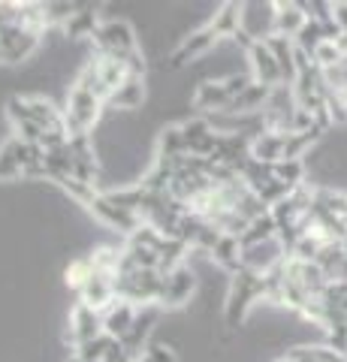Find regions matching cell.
Segmentation results:
<instances>
[{"label":"cell","instance_id":"cell-11","mask_svg":"<svg viewBox=\"0 0 347 362\" xmlns=\"http://www.w3.org/2000/svg\"><path fill=\"white\" fill-rule=\"evenodd\" d=\"M158 311H160L158 305H145V308H139L130 332L121 338V344H124V350L133 359H139L145 354V347L151 344V332H154V326H158Z\"/></svg>","mask_w":347,"mask_h":362},{"label":"cell","instance_id":"cell-29","mask_svg":"<svg viewBox=\"0 0 347 362\" xmlns=\"http://www.w3.org/2000/svg\"><path fill=\"white\" fill-rule=\"evenodd\" d=\"M70 362H79V359H76V356H73V359H70Z\"/></svg>","mask_w":347,"mask_h":362},{"label":"cell","instance_id":"cell-27","mask_svg":"<svg viewBox=\"0 0 347 362\" xmlns=\"http://www.w3.org/2000/svg\"><path fill=\"white\" fill-rule=\"evenodd\" d=\"M332 21H335V28H339L341 33H347V0L332 4Z\"/></svg>","mask_w":347,"mask_h":362},{"label":"cell","instance_id":"cell-21","mask_svg":"<svg viewBox=\"0 0 347 362\" xmlns=\"http://www.w3.org/2000/svg\"><path fill=\"white\" fill-rule=\"evenodd\" d=\"M97 28H100L97 9L94 6H79V9H76V16L66 21V28L61 33L66 40H94Z\"/></svg>","mask_w":347,"mask_h":362},{"label":"cell","instance_id":"cell-5","mask_svg":"<svg viewBox=\"0 0 347 362\" xmlns=\"http://www.w3.org/2000/svg\"><path fill=\"white\" fill-rule=\"evenodd\" d=\"M42 37H46V33L30 30L25 25L0 30V64H25V61H30L33 54H37V49L42 45Z\"/></svg>","mask_w":347,"mask_h":362},{"label":"cell","instance_id":"cell-14","mask_svg":"<svg viewBox=\"0 0 347 362\" xmlns=\"http://www.w3.org/2000/svg\"><path fill=\"white\" fill-rule=\"evenodd\" d=\"M115 299H118V293H115V275H106V272H94L91 269V278H88L85 287L79 290V302H85L88 308H94V311L103 314Z\"/></svg>","mask_w":347,"mask_h":362},{"label":"cell","instance_id":"cell-19","mask_svg":"<svg viewBox=\"0 0 347 362\" xmlns=\"http://www.w3.org/2000/svg\"><path fill=\"white\" fill-rule=\"evenodd\" d=\"M242 254H245V247H242V242L236 239V235H220V239L215 242V247L208 251V259L215 266H220L223 272L236 275V272L242 269Z\"/></svg>","mask_w":347,"mask_h":362},{"label":"cell","instance_id":"cell-2","mask_svg":"<svg viewBox=\"0 0 347 362\" xmlns=\"http://www.w3.org/2000/svg\"><path fill=\"white\" fill-rule=\"evenodd\" d=\"M106 112V100L97 97L91 88L82 85L79 78H73L70 90H66L64 103V124L70 136H94V127L100 124Z\"/></svg>","mask_w":347,"mask_h":362},{"label":"cell","instance_id":"cell-17","mask_svg":"<svg viewBox=\"0 0 347 362\" xmlns=\"http://www.w3.org/2000/svg\"><path fill=\"white\" fill-rule=\"evenodd\" d=\"M206 25L215 30L220 40H233L242 30V4H236V0L220 4L215 13H211V18L206 21Z\"/></svg>","mask_w":347,"mask_h":362},{"label":"cell","instance_id":"cell-9","mask_svg":"<svg viewBox=\"0 0 347 362\" xmlns=\"http://www.w3.org/2000/svg\"><path fill=\"white\" fill-rule=\"evenodd\" d=\"M218 33L211 30L208 25H203V28H196V30H190L187 37H182V42L172 49V54H170V64L172 66H187V64H196L199 58H206V54L215 49L218 45Z\"/></svg>","mask_w":347,"mask_h":362},{"label":"cell","instance_id":"cell-8","mask_svg":"<svg viewBox=\"0 0 347 362\" xmlns=\"http://www.w3.org/2000/svg\"><path fill=\"white\" fill-rule=\"evenodd\" d=\"M103 335V314L88 308L85 302L76 299V305L70 308V326H66V338H70V344L79 350L85 347L88 341H94V338Z\"/></svg>","mask_w":347,"mask_h":362},{"label":"cell","instance_id":"cell-25","mask_svg":"<svg viewBox=\"0 0 347 362\" xmlns=\"http://www.w3.org/2000/svg\"><path fill=\"white\" fill-rule=\"evenodd\" d=\"M136 362H178V356H175V350H172L170 344L151 341L148 347H145V354H142Z\"/></svg>","mask_w":347,"mask_h":362},{"label":"cell","instance_id":"cell-7","mask_svg":"<svg viewBox=\"0 0 347 362\" xmlns=\"http://www.w3.org/2000/svg\"><path fill=\"white\" fill-rule=\"evenodd\" d=\"M194 293H196V272L190 269V263H182L178 269L163 275V290H160L158 308H166V311L182 308V305L190 302Z\"/></svg>","mask_w":347,"mask_h":362},{"label":"cell","instance_id":"cell-12","mask_svg":"<svg viewBox=\"0 0 347 362\" xmlns=\"http://www.w3.org/2000/svg\"><path fill=\"white\" fill-rule=\"evenodd\" d=\"M242 30L257 42L275 37V4H242Z\"/></svg>","mask_w":347,"mask_h":362},{"label":"cell","instance_id":"cell-28","mask_svg":"<svg viewBox=\"0 0 347 362\" xmlns=\"http://www.w3.org/2000/svg\"><path fill=\"white\" fill-rule=\"evenodd\" d=\"M332 42H335V49H339V52L344 54V58H347V33H341V30H339V37H335Z\"/></svg>","mask_w":347,"mask_h":362},{"label":"cell","instance_id":"cell-4","mask_svg":"<svg viewBox=\"0 0 347 362\" xmlns=\"http://www.w3.org/2000/svg\"><path fill=\"white\" fill-rule=\"evenodd\" d=\"M251 82H254L251 73H230L223 78H206L194 90V109L206 112V115H220Z\"/></svg>","mask_w":347,"mask_h":362},{"label":"cell","instance_id":"cell-18","mask_svg":"<svg viewBox=\"0 0 347 362\" xmlns=\"http://www.w3.org/2000/svg\"><path fill=\"white\" fill-rule=\"evenodd\" d=\"M145 103V78L142 76H130L124 85L115 88V94L109 97L106 109H115V112H136Z\"/></svg>","mask_w":347,"mask_h":362},{"label":"cell","instance_id":"cell-20","mask_svg":"<svg viewBox=\"0 0 347 362\" xmlns=\"http://www.w3.org/2000/svg\"><path fill=\"white\" fill-rule=\"evenodd\" d=\"M266 45L272 49L278 66H281V76H284V85H293L296 82V42L287 40V37H269Z\"/></svg>","mask_w":347,"mask_h":362},{"label":"cell","instance_id":"cell-22","mask_svg":"<svg viewBox=\"0 0 347 362\" xmlns=\"http://www.w3.org/2000/svg\"><path fill=\"white\" fill-rule=\"evenodd\" d=\"M187 154V142H184V133H182V124H170L158 133V145H154V157H184Z\"/></svg>","mask_w":347,"mask_h":362},{"label":"cell","instance_id":"cell-3","mask_svg":"<svg viewBox=\"0 0 347 362\" xmlns=\"http://www.w3.org/2000/svg\"><path fill=\"white\" fill-rule=\"evenodd\" d=\"M257 302H266V281L260 272L251 269H239L230 281L227 299H223V317H227V326H242L245 317L251 314V308Z\"/></svg>","mask_w":347,"mask_h":362},{"label":"cell","instance_id":"cell-1","mask_svg":"<svg viewBox=\"0 0 347 362\" xmlns=\"http://www.w3.org/2000/svg\"><path fill=\"white\" fill-rule=\"evenodd\" d=\"M91 45H94L97 54H109V58L127 61L130 73L145 78V58H142V49H139V37H136V28H133L127 18L100 21Z\"/></svg>","mask_w":347,"mask_h":362},{"label":"cell","instance_id":"cell-26","mask_svg":"<svg viewBox=\"0 0 347 362\" xmlns=\"http://www.w3.org/2000/svg\"><path fill=\"white\" fill-rule=\"evenodd\" d=\"M327 82H329V94H335L339 100L347 103V64H341L339 70L327 73Z\"/></svg>","mask_w":347,"mask_h":362},{"label":"cell","instance_id":"cell-24","mask_svg":"<svg viewBox=\"0 0 347 362\" xmlns=\"http://www.w3.org/2000/svg\"><path fill=\"white\" fill-rule=\"evenodd\" d=\"M88 278H91V259L88 257H79V259H73V263L66 266V284H70L76 293L85 287Z\"/></svg>","mask_w":347,"mask_h":362},{"label":"cell","instance_id":"cell-16","mask_svg":"<svg viewBox=\"0 0 347 362\" xmlns=\"http://www.w3.org/2000/svg\"><path fill=\"white\" fill-rule=\"evenodd\" d=\"M305 9L302 4H293V0H275V33L287 40H296L299 30L305 28Z\"/></svg>","mask_w":347,"mask_h":362},{"label":"cell","instance_id":"cell-6","mask_svg":"<svg viewBox=\"0 0 347 362\" xmlns=\"http://www.w3.org/2000/svg\"><path fill=\"white\" fill-rule=\"evenodd\" d=\"M88 211L94 214V221H100L103 226H109V230L121 233L124 239H130V235L145 223L139 214H133V211H127V209H121L118 202H112V199L103 194V190H100V194L94 197V202L88 206Z\"/></svg>","mask_w":347,"mask_h":362},{"label":"cell","instance_id":"cell-15","mask_svg":"<svg viewBox=\"0 0 347 362\" xmlns=\"http://www.w3.org/2000/svg\"><path fill=\"white\" fill-rule=\"evenodd\" d=\"M136 314H139L136 305H130L124 299H115L103 311V332L109 338H115V341H121V338L130 332V326H133V320H136Z\"/></svg>","mask_w":347,"mask_h":362},{"label":"cell","instance_id":"cell-10","mask_svg":"<svg viewBox=\"0 0 347 362\" xmlns=\"http://www.w3.org/2000/svg\"><path fill=\"white\" fill-rule=\"evenodd\" d=\"M248 73L257 85H266V88H281L284 85V76H281V66H278L272 49L266 45V40L254 42L248 52Z\"/></svg>","mask_w":347,"mask_h":362},{"label":"cell","instance_id":"cell-13","mask_svg":"<svg viewBox=\"0 0 347 362\" xmlns=\"http://www.w3.org/2000/svg\"><path fill=\"white\" fill-rule=\"evenodd\" d=\"M37 145L21 142L18 136H9V139L0 145V181H16L25 175V166L30 160V154Z\"/></svg>","mask_w":347,"mask_h":362},{"label":"cell","instance_id":"cell-23","mask_svg":"<svg viewBox=\"0 0 347 362\" xmlns=\"http://www.w3.org/2000/svg\"><path fill=\"white\" fill-rule=\"evenodd\" d=\"M272 239H278V223H275V218H272V211H266V214H260L257 221H251L248 230L239 235L242 247L263 245V242H272Z\"/></svg>","mask_w":347,"mask_h":362}]
</instances>
